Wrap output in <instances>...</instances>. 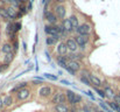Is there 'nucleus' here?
<instances>
[{"mask_svg":"<svg viewBox=\"0 0 120 112\" xmlns=\"http://www.w3.org/2000/svg\"><path fill=\"white\" fill-rule=\"evenodd\" d=\"M90 82H91V85L92 86H96V88H101L103 86V81L97 76V75H94V74H90Z\"/></svg>","mask_w":120,"mask_h":112,"instance_id":"nucleus-12","label":"nucleus"},{"mask_svg":"<svg viewBox=\"0 0 120 112\" xmlns=\"http://www.w3.org/2000/svg\"><path fill=\"white\" fill-rule=\"evenodd\" d=\"M9 64H6V63H1L0 64V73H4L6 69H8Z\"/></svg>","mask_w":120,"mask_h":112,"instance_id":"nucleus-32","label":"nucleus"},{"mask_svg":"<svg viewBox=\"0 0 120 112\" xmlns=\"http://www.w3.org/2000/svg\"><path fill=\"white\" fill-rule=\"evenodd\" d=\"M85 56H84V54L83 53H69L68 55H67V58L69 60V61H82L83 58H84Z\"/></svg>","mask_w":120,"mask_h":112,"instance_id":"nucleus-14","label":"nucleus"},{"mask_svg":"<svg viewBox=\"0 0 120 112\" xmlns=\"http://www.w3.org/2000/svg\"><path fill=\"white\" fill-rule=\"evenodd\" d=\"M0 18H1L2 20L7 21V22H9V21L12 20L11 16L8 15L7 11H6V7H4V6H0Z\"/></svg>","mask_w":120,"mask_h":112,"instance_id":"nucleus-21","label":"nucleus"},{"mask_svg":"<svg viewBox=\"0 0 120 112\" xmlns=\"http://www.w3.org/2000/svg\"><path fill=\"white\" fill-rule=\"evenodd\" d=\"M55 15L57 16V19H62V20H64L65 19V14H67V8L63 6V5H56L55 6Z\"/></svg>","mask_w":120,"mask_h":112,"instance_id":"nucleus-8","label":"nucleus"},{"mask_svg":"<svg viewBox=\"0 0 120 112\" xmlns=\"http://www.w3.org/2000/svg\"><path fill=\"white\" fill-rule=\"evenodd\" d=\"M56 62H57V64H58L61 68H63V69H67L69 60L67 58V56H60V55H58V56L56 57Z\"/></svg>","mask_w":120,"mask_h":112,"instance_id":"nucleus-16","label":"nucleus"},{"mask_svg":"<svg viewBox=\"0 0 120 112\" xmlns=\"http://www.w3.org/2000/svg\"><path fill=\"white\" fill-rule=\"evenodd\" d=\"M44 18L48 22V25H56L57 22V16L55 15L54 12H50V11H44Z\"/></svg>","mask_w":120,"mask_h":112,"instance_id":"nucleus-9","label":"nucleus"},{"mask_svg":"<svg viewBox=\"0 0 120 112\" xmlns=\"http://www.w3.org/2000/svg\"><path fill=\"white\" fill-rule=\"evenodd\" d=\"M6 11H7V13H8V15L11 16V19L13 20V19H16L18 18V11L15 9V7H13L12 5L11 6H7L6 7Z\"/></svg>","mask_w":120,"mask_h":112,"instance_id":"nucleus-19","label":"nucleus"},{"mask_svg":"<svg viewBox=\"0 0 120 112\" xmlns=\"http://www.w3.org/2000/svg\"><path fill=\"white\" fill-rule=\"evenodd\" d=\"M61 82H62L63 84H65V85H69V84H70V83H69V81H65V79H62Z\"/></svg>","mask_w":120,"mask_h":112,"instance_id":"nucleus-39","label":"nucleus"},{"mask_svg":"<svg viewBox=\"0 0 120 112\" xmlns=\"http://www.w3.org/2000/svg\"><path fill=\"white\" fill-rule=\"evenodd\" d=\"M44 33L48 36H56L60 35V31H58V25H47L44 27Z\"/></svg>","mask_w":120,"mask_h":112,"instance_id":"nucleus-5","label":"nucleus"},{"mask_svg":"<svg viewBox=\"0 0 120 112\" xmlns=\"http://www.w3.org/2000/svg\"><path fill=\"white\" fill-rule=\"evenodd\" d=\"M50 103L52 105H58V104H65L67 103V97H65V92H62V91H58L56 93L52 95L51 97V100Z\"/></svg>","mask_w":120,"mask_h":112,"instance_id":"nucleus-2","label":"nucleus"},{"mask_svg":"<svg viewBox=\"0 0 120 112\" xmlns=\"http://www.w3.org/2000/svg\"><path fill=\"white\" fill-rule=\"evenodd\" d=\"M13 104H14V98H13L12 95H7V96L4 97V105L6 108H11Z\"/></svg>","mask_w":120,"mask_h":112,"instance_id":"nucleus-23","label":"nucleus"},{"mask_svg":"<svg viewBox=\"0 0 120 112\" xmlns=\"http://www.w3.org/2000/svg\"><path fill=\"white\" fill-rule=\"evenodd\" d=\"M93 90H94V91H96L101 98H107V96H106L104 89H100V88H96V86H93Z\"/></svg>","mask_w":120,"mask_h":112,"instance_id":"nucleus-28","label":"nucleus"},{"mask_svg":"<svg viewBox=\"0 0 120 112\" xmlns=\"http://www.w3.org/2000/svg\"><path fill=\"white\" fill-rule=\"evenodd\" d=\"M16 1H18V2L20 4V5H23V4L26 2V0H16Z\"/></svg>","mask_w":120,"mask_h":112,"instance_id":"nucleus-40","label":"nucleus"},{"mask_svg":"<svg viewBox=\"0 0 120 112\" xmlns=\"http://www.w3.org/2000/svg\"><path fill=\"white\" fill-rule=\"evenodd\" d=\"M27 1H29V0H26V2H27Z\"/></svg>","mask_w":120,"mask_h":112,"instance_id":"nucleus-43","label":"nucleus"},{"mask_svg":"<svg viewBox=\"0 0 120 112\" xmlns=\"http://www.w3.org/2000/svg\"><path fill=\"white\" fill-rule=\"evenodd\" d=\"M79 110L76 106H70V112H78Z\"/></svg>","mask_w":120,"mask_h":112,"instance_id":"nucleus-35","label":"nucleus"},{"mask_svg":"<svg viewBox=\"0 0 120 112\" xmlns=\"http://www.w3.org/2000/svg\"><path fill=\"white\" fill-rule=\"evenodd\" d=\"M79 112H94V109H93L91 105L85 104V105H83L79 109Z\"/></svg>","mask_w":120,"mask_h":112,"instance_id":"nucleus-27","label":"nucleus"},{"mask_svg":"<svg viewBox=\"0 0 120 112\" xmlns=\"http://www.w3.org/2000/svg\"><path fill=\"white\" fill-rule=\"evenodd\" d=\"M94 112H106V111H104V110H96L94 109Z\"/></svg>","mask_w":120,"mask_h":112,"instance_id":"nucleus-41","label":"nucleus"},{"mask_svg":"<svg viewBox=\"0 0 120 112\" xmlns=\"http://www.w3.org/2000/svg\"><path fill=\"white\" fill-rule=\"evenodd\" d=\"M14 27H15V33H18L20 29H21V23L18 21V22H14Z\"/></svg>","mask_w":120,"mask_h":112,"instance_id":"nucleus-33","label":"nucleus"},{"mask_svg":"<svg viewBox=\"0 0 120 112\" xmlns=\"http://www.w3.org/2000/svg\"><path fill=\"white\" fill-rule=\"evenodd\" d=\"M1 53H4L5 55L6 54H9V53H13V46H12V43H9V42L4 43L1 46Z\"/></svg>","mask_w":120,"mask_h":112,"instance_id":"nucleus-20","label":"nucleus"},{"mask_svg":"<svg viewBox=\"0 0 120 112\" xmlns=\"http://www.w3.org/2000/svg\"><path fill=\"white\" fill-rule=\"evenodd\" d=\"M69 20H70V22H71V25H72L74 31H76V29L78 28V26H79V22H78V16H77V15H71V16L69 18Z\"/></svg>","mask_w":120,"mask_h":112,"instance_id":"nucleus-24","label":"nucleus"},{"mask_svg":"<svg viewBox=\"0 0 120 112\" xmlns=\"http://www.w3.org/2000/svg\"><path fill=\"white\" fill-rule=\"evenodd\" d=\"M103 85H104V91H105V93H106L107 98H109V99H113V98H114V96H116L117 93L112 90V88H111L110 85H107V84H103Z\"/></svg>","mask_w":120,"mask_h":112,"instance_id":"nucleus-17","label":"nucleus"},{"mask_svg":"<svg viewBox=\"0 0 120 112\" xmlns=\"http://www.w3.org/2000/svg\"><path fill=\"white\" fill-rule=\"evenodd\" d=\"M75 41H76V43L78 44V47L80 49H85L86 44L90 41V36L89 35H76L75 36Z\"/></svg>","mask_w":120,"mask_h":112,"instance_id":"nucleus-6","label":"nucleus"},{"mask_svg":"<svg viewBox=\"0 0 120 112\" xmlns=\"http://www.w3.org/2000/svg\"><path fill=\"white\" fill-rule=\"evenodd\" d=\"M60 39H61L60 35H56V36H48L45 39V43H47L48 46H55V44L60 41Z\"/></svg>","mask_w":120,"mask_h":112,"instance_id":"nucleus-22","label":"nucleus"},{"mask_svg":"<svg viewBox=\"0 0 120 112\" xmlns=\"http://www.w3.org/2000/svg\"><path fill=\"white\" fill-rule=\"evenodd\" d=\"M65 97H67V103H68L70 106H75V97H76V93H75L72 90H67V91H65Z\"/></svg>","mask_w":120,"mask_h":112,"instance_id":"nucleus-13","label":"nucleus"},{"mask_svg":"<svg viewBox=\"0 0 120 112\" xmlns=\"http://www.w3.org/2000/svg\"><path fill=\"white\" fill-rule=\"evenodd\" d=\"M30 93H32L30 89H28V88L21 89V90H19L16 92V99L20 100V102H23V100H26V99H28L30 97Z\"/></svg>","mask_w":120,"mask_h":112,"instance_id":"nucleus-7","label":"nucleus"},{"mask_svg":"<svg viewBox=\"0 0 120 112\" xmlns=\"http://www.w3.org/2000/svg\"><path fill=\"white\" fill-rule=\"evenodd\" d=\"M0 4H1V6L5 7V5H7V4H9V2H8V0H0Z\"/></svg>","mask_w":120,"mask_h":112,"instance_id":"nucleus-36","label":"nucleus"},{"mask_svg":"<svg viewBox=\"0 0 120 112\" xmlns=\"http://www.w3.org/2000/svg\"><path fill=\"white\" fill-rule=\"evenodd\" d=\"M56 53L60 55V56H67L69 54V49L65 44V42H60L56 47Z\"/></svg>","mask_w":120,"mask_h":112,"instance_id":"nucleus-10","label":"nucleus"},{"mask_svg":"<svg viewBox=\"0 0 120 112\" xmlns=\"http://www.w3.org/2000/svg\"><path fill=\"white\" fill-rule=\"evenodd\" d=\"M65 70L70 75L76 76V74L79 73L80 70H82V64H80V62H78V61H69L68 62V67H67Z\"/></svg>","mask_w":120,"mask_h":112,"instance_id":"nucleus-1","label":"nucleus"},{"mask_svg":"<svg viewBox=\"0 0 120 112\" xmlns=\"http://www.w3.org/2000/svg\"><path fill=\"white\" fill-rule=\"evenodd\" d=\"M65 44H67V47H68V49H69V51L70 53H77L78 51V44L76 43V41H75V39H68L67 41H65Z\"/></svg>","mask_w":120,"mask_h":112,"instance_id":"nucleus-11","label":"nucleus"},{"mask_svg":"<svg viewBox=\"0 0 120 112\" xmlns=\"http://www.w3.org/2000/svg\"><path fill=\"white\" fill-rule=\"evenodd\" d=\"M57 4H60V5H63L64 2H67V0H55Z\"/></svg>","mask_w":120,"mask_h":112,"instance_id":"nucleus-38","label":"nucleus"},{"mask_svg":"<svg viewBox=\"0 0 120 112\" xmlns=\"http://www.w3.org/2000/svg\"><path fill=\"white\" fill-rule=\"evenodd\" d=\"M13 58H14V53L6 54V55L4 56V63H6V64H11V62L13 61Z\"/></svg>","mask_w":120,"mask_h":112,"instance_id":"nucleus-25","label":"nucleus"},{"mask_svg":"<svg viewBox=\"0 0 120 112\" xmlns=\"http://www.w3.org/2000/svg\"><path fill=\"white\" fill-rule=\"evenodd\" d=\"M61 26L63 27V29H64L68 34H70V33H72V32H74L72 25H71V22H70V20H69V19H64V20H62V25H61Z\"/></svg>","mask_w":120,"mask_h":112,"instance_id":"nucleus-15","label":"nucleus"},{"mask_svg":"<svg viewBox=\"0 0 120 112\" xmlns=\"http://www.w3.org/2000/svg\"><path fill=\"white\" fill-rule=\"evenodd\" d=\"M44 77L48 78V79H50V81H57V76H54V75H51V74H44Z\"/></svg>","mask_w":120,"mask_h":112,"instance_id":"nucleus-31","label":"nucleus"},{"mask_svg":"<svg viewBox=\"0 0 120 112\" xmlns=\"http://www.w3.org/2000/svg\"><path fill=\"white\" fill-rule=\"evenodd\" d=\"M118 96H119V97H120V91H119V92H118Z\"/></svg>","mask_w":120,"mask_h":112,"instance_id":"nucleus-42","label":"nucleus"},{"mask_svg":"<svg viewBox=\"0 0 120 112\" xmlns=\"http://www.w3.org/2000/svg\"><path fill=\"white\" fill-rule=\"evenodd\" d=\"M38 95H39V97H41V98L47 99V98H49V97L52 96V89L49 85H42L40 89L38 90Z\"/></svg>","mask_w":120,"mask_h":112,"instance_id":"nucleus-3","label":"nucleus"},{"mask_svg":"<svg viewBox=\"0 0 120 112\" xmlns=\"http://www.w3.org/2000/svg\"><path fill=\"white\" fill-rule=\"evenodd\" d=\"M107 105L113 110V111H116V112H120V108L117 105V103L116 102H113V100H109L107 102Z\"/></svg>","mask_w":120,"mask_h":112,"instance_id":"nucleus-26","label":"nucleus"},{"mask_svg":"<svg viewBox=\"0 0 120 112\" xmlns=\"http://www.w3.org/2000/svg\"><path fill=\"white\" fill-rule=\"evenodd\" d=\"M5 105H4V98H1V96H0V110L4 108Z\"/></svg>","mask_w":120,"mask_h":112,"instance_id":"nucleus-37","label":"nucleus"},{"mask_svg":"<svg viewBox=\"0 0 120 112\" xmlns=\"http://www.w3.org/2000/svg\"><path fill=\"white\" fill-rule=\"evenodd\" d=\"M12 46H13V50H14V51H16V50H18V48H19V43H18V41H14V43H13Z\"/></svg>","mask_w":120,"mask_h":112,"instance_id":"nucleus-34","label":"nucleus"},{"mask_svg":"<svg viewBox=\"0 0 120 112\" xmlns=\"http://www.w3.org/2000/svg\"><path fill=\"white\" fill-rule=\"evenodd\" d=\"M82 102H83V97H82L80 95H78V93H76V97H75V106L80 104Z\"/></svg>","mask_w":120,"mask_h":112,"instance_id":"nucleus-29","label":"nucleus"},{"mask_svg":"<svg viewBox=\"0 0 120 112\" xmlns=\"http://www.w3.org/2000/svg\"><path fill=\"white\" fill-rule=\"evenodd\" d=\"M92 28H91V25L90 23H82L78 26V28L75 31L77 33V35H90Z\"/></svg>","mask_w":120,"mask_h":112,"instance_id":"nucleus-4","label":"nucleus"},{"mask_svg":"<svg viewBox=\"0 0 120 112\" xmlns=\"http://www.w3.org/2000/svg\"><path fill=\"white\" fill-rule=\"evenodd\" d=\"M27 9H28V8H26L25 5H20V7H19V13H21V14L23 15V14L27 13Z\"/></svg>","mask_w":120,"mask_h":112,"instance_id":"nucleus-30","label":"nucleus"},{"mask_svg":"<svg viewBox=\"0 0 120 112\" xmlns=\"http://www.w3.org/2000/svg\"><path fill=\"white\" fill-rule=\"evenodd\" d=\"M54 111L55 112H70V106L67 105V104L54 105Z\"/></svg>","mask_w":120,"mask_h":112,"instance_id":"nucleus-18","label":"nucleus"}]
</instances>
